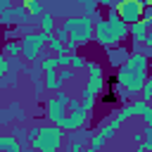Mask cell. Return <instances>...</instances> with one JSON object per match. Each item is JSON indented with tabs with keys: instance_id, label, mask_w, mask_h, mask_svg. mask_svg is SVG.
I'll use <instances>...</instances> for the list:
<instances>
[{
	"instance_id": "cell-20",
	"label": "cell",
	"mask_w": 152,
	"mask_h": 152,
	"mask_svg": "<svg viewBox=\"0 0 152 152\" xmlns=\"http://www.w3.org/2000/svg\"><path fill=\"white\" fill-rule=\"evenodd\" d=\"M10 133H12L21 145H26V142H28V131H26L21 124H12V126H10Z\"/></svg>"
},
{
	"instance_id": "cell-17",
	"label": "cell",
	"mask_w": 152,
	"mask_h": 152,
	"mask_svg": "<svg viewBox=\"0 0 152 152\" xmlns=\"http://www.w3.org/2000/svg\"><path fill=\"white\" fill-rule=\"evenodd\" d=\"M104 145H107V138L97 131V133H90V138H88V145H86V147H88L90 152H97V150H102Z\"/></svg>"
},
{
	"instance_id": "cell-11",
	"label": "cell",
	"mask_w": 152,
	"mask_h": 152,
	"mask_svg": "<svg viewBox=\"0 0 152 152\" xmlns=\"http://www.w3.org/2000/svg\"><path fill=\"white\" fill-rule=\"evenodd\" d=\"M128 52H131V50H128L124 43H116V45H109V48H104V57H107V64L116 69V66H119V64H121V62L128 57Z\"/></svg>"
},
{
	"instance_id": "cell-28",
	"label": "cell",
	"mask_w": 152,
	"mask_h": 152,
	"mask_svg": "<svg viewBox=\"0 0 152 152\" xmlns=\"http://www.w3.org/2000/svg\"><path fill=\"white\" fill-rule=\"evenodd\" d=\"M140 97H142V100H147V102L152 100V76H147V78H145V83H142V88H140Z\"/></svg>"
},
{
	"instance_id": "cell-12",
	"label": "cell",
	"mask_w": 152,
	"mask_h": 152,
	"mask_svg": "<svg viewBox=\"0 0 152 152\" xmlns=\"http://www.w3.org/2000/svg\"><path fill=\"white\" fill-rule=\"evenodd\" d=\"M147 28H150L147 19H138V21L128 24V40L142 43V40H145V36H147Z\"/></svg>"
},
{
	"instance_id": "cell-43",
	"label": "cell",
	"mask_w": 152,
	"mask_h": 152,
	"mask_svg": "<svg viewBox=\"0 0 152 152\" xmlns=\"http://www.w3.org/2000/svg\"><path fill=\"white\" fill-rule=\"evenodd\" d=\"M142 147H145V150H150V152H152V140H142Z\"/></svg>"
},
{
	"instance_id": "cell-32",
	"label": "cell",
	"mask_w": 152,
	"mask_h": 152,
	"mask_svg": "<svg viewBox=\"0 0 152 152\" xmlns=\"http://www.w3.org/2000/svg\"><path fill=\"white\" fill-rule=\"evenodd\" d=\"M52 36H55L57 40H62V43H64V40L69 38V31H66V28H62V26H55V31H52Z\"/></svg>"
},
{
	"instance_id": "cell-8",
	"label": "cell",
	"mask_w": 152,
	"mask_h": 152,
	"mask_svg": "<svg viewBox=\"0 0 152 152\" xmlns=\"http://www.w3.org/2000/svg\"><path fill=\"white\" fill-rule=\"evenodd\" d=\"M93 26H95V17H86V14H81V17H78V24L71 28L69 36L83 48V45L93 43Z\"/></svg>"
},
{
	"instance_id": "cell-2",
	"label": "cell",
	"mask_w": 152,
	"mask_h": 152,
	"mask_svg": "<svg viewBox=\"0 0 152 152\" xmlns=\"http://www.w3.org/2000/svg\"><path fill=\"white\" fill-rule=\"evenodd\" d=\"M83 71H86L88 76H86V83H83V88H81L78 100H81V104L93 114V109H95V104H97V100H100V95H102V90H104L107 76H104L102 62H97V59H88Z\"/></svg>"
},
{
	"instance_id": "cell-5",
	"label": "cell",
	"mask_w": 152,
	"mask_h": 152,
	"mask_svg": "<svg viewBox=\"0 0 152 152\" xmlns=\"http://www.w3.org/2000/svg\"><path fill=\"white\" fill-rule=\"evenodd\" d=\"M88 121H90V112L81 104L78 97H69V109H66V116L62 121V128L66 133H74L78 128H86Z\"/></svg>"
},
{
	"instance_id": "cell-34",
	"label": "cell",
	"mask_w": 152,
	"mask_h": 152,
	"mask_svg": "<svg viewBox=\"0 0 152 152\" xmlns=\"http://www.w3.org/2000/svg\"><path fill=\"white\" fill-rule=\"evenodd\" d=\"M43 93H45V86H43V81L33 83V97H36V100H40V97H43Z\"/></svg>"
},
{
	"instance_id": "cell-22",
	"label": "cell",
	"mask_w": 152,
	"mask_h": 152,
	"mask_svg": "<svg viewBox=\"0 0 152 152\" xmlns=\"http://www.w3.org/2000/svg\"><path fill=\"white\" fill-rule=\"evenodd\" d=\"M86 62H88V59H86L81 52H74V55H71V62H69V66H71V69L78 74V71H83V69H86Z\"/></svg>"
},
{
	"instance_id": "cell-14",
	"label": "cell",
	"mask_w": 152,
	"mask_h": 152,
	"mask_svg": "<svg viewBox=\"0 0 152 152\" xmlns=\"http://www.w3.org/2000/svg\"><path fill=\"white\" fill-rule=\"evenodd\" d=\"M36 21H38V31H43V33H48V36H50V33L55 31V26H57L55 14H52V12H45V10L40 12V17H38Z\"/></svg>"
},
{
	"instance_id": "cell-7",
	"label": "cell",
	"mask_w": 152,
	"mask_h": 152,
	"mask_svg": "<svg viewBox=\"0 0 152 152\" xmlns=\"http://www.w3.org/2000/svg\"><path fill=\"white\" fill-rule=\"evenodd\" d=\"M114 10H116V14H119L126 24H133V21L142 19L145 2H142V0H116Z\"/></svg>"
},
{
	"instance_id": "cell-24",
	"label": "cell",
	"mask_w": 152,
	"mask_h": 152,
	"mask_svg": "<svg viewBox=\"0 0 152 152\" xmlns=\"http://www.w3.org/2000/svg\"><path fill=\"white\" fill-rule=\"evenodd\" d=\"M10 112H12V119H14L17 124H24V121H26V112H24V107H21V104L12 102V104H10Z\"/></svg>"
},
{
	"instance_id": "cell-18",
	"label": "cell",
	"mask_w": 152,
	"mask_h": 152,
	"mask_svg": "<svg viewBox=\"0 0 152 152\" xmlns=\"http://www.w3.org/2000/svg\"><path fill=\"white\" fill-rule=\"evenodd\" d=\"M21 5L26 7V12H28V17L36 21L38 17H40V12H43V2L40 0H21Z\"/></svg>"
},
{
	"instance_id": "cell-23",
	"label": "cell",
	"mask_w": 152,
	"mask_h": 152,
	"mask_svg": "<svg viewBox=\"0 0 152 152\" xmlns=\"http://www.w3.org/2000/svg\"><path fill=\"white\" fill-rule=\"evenodd\" d=\"M12 14H14L17 24H21V21H31V17H28V12H26L24 5H12Z\"/></svg>"
},
{
	"instance_id": "cell-21",
	"label": "cell",
	"mask_w": 152,
	"mask_h": 152,
	"mask_svg": "<svg viewBox=\"0 0 152 152\" xmlns=\"http://www.w3.org/2000/svg\"><path fill=\"white\" fill-rule=\"evenodd\" d=\"M48 52H52V55H62V52H66V48H64L62 40H57V38L50 33V36H48Z\"/></svg>"
},
{
	"instance_id": "cell-42",
	"label": "cell",
	"mask_w": 152,
	"mask_h": 152,
	"mask_svg": "<svg viewBox=\"0 0 152 152\" xmlns=\"http://www.w3.org/2000/svg\"><path fill=\"white\" fill-rule=\"evenodd\" d=\"M142 140H145V135H142V133H133V142H135V145H138V142H142Z\"/></svg>"
},
{
	"instance_id": "cell-39",
	"label": "cell",
	"mask_w": 152,
	"mask_h": 152,
	"mask_svg": "<svg viewBox=\"0 0 152 152\" xmlns=\"http://www.w3.org/2000/svg\"><path fill=\"white\" fill-rule=\"evenodd\" d=\"M97 5L107 10V7H114V5H116V0H97Z\"/></svg>"
},
{
	"instance_id": "cell-6",
	"label": "cell",
	"mask_w": 152,
	"mask_h": 152,
	"mask_svg": "<svg viewBox=\"0 0 152 152\" xmlns=\"http://www.w3.org/2000/svg\"><path fill=\"white\" fill-rule=\"evenodd\" d=\"M69 97H71V95H66V93L59 88V90H55L52 97L45 100V119H48L50 124H59V126H62V121H64V116H66V109H69Z\"/></svg>"
},
{
	"instance_id": "cell-15",
	"label": "cell",
	"mask_w": 152,
	"mask_h": 152,
	"mask_svg": "<svg viewBox=\"0 0 152 152\" xmlns=\"http://www.w3.org/2000/svg\"><path fill=\"white\" fill-rule=\"evenodd\" d=\"M0 150H7V152H19V150H21V142H19L12 133H2V135H0Z\"/></svg>"
},
{
	"instance_id": "cell-46",
	"label": "cell",
	"mask_w": 152,
	"mask_h": 152,
	"mask_svg": "<svg viewBox=\"0 0 152 152\" xmlns=\"http://www.w3.org/2000/svg\"><path fill=\"white\" fill-rule=\"evenodd\" d=\"M150 62H152V57H150Z\"/></svg>"
},
{
	"instance_id": "cell-45",
	"label": "cell",
	"mask_w": 152,
	"mask_h": 152,
	"mask_svg": "<svg viewBox=\"0 0 152 152\" xmlns=\"http://www.w3.org/2000/svg\"><path fill=\"white\" fill-rule=\"evenodd\" d=\"M150 107H152V100H150Z\"/></svg>"
},
{
	"instance_id": "cell-10",
	"label": "cell",
	"mask_w": 152,
	"mask_h": 152,
	"mask_svg": "<svg viewBox=\"0 0 152 152\" xmlns=\"http://www.w3.org/2000/svg\"><path fill=\"white\" fill-rule=\"evenodd\" d=\"M93 40L100 45V48H109V45H116L114 43V36L109 31V24L104 17H95V26H93Z\"/></svg>"
},
{
	"instance_id": "cell-29",
	"label": "cell",
	"mask_w": 152,
	"mask_h": 152,
	"mask_svg": "<svg viewBox=\"0 0 152 152\" xmlns=\"http://www.w3.org/2000/svg\"><path fill=\"white\" fill-rule=\"evenodd\" d=\"M17 28H19V36H24V33L36 31V24H33V19H31V21H21V24H17Z\"/></svg>"
},
{
	"instance_id": "cell-33",
	"label": "cell",
	"mask_w": 152,
	"mask_h": 152,
	"mask_svg": "<svg viewBox=\"0 0 152 152\" xmlns=\"http://www.w3.org/2000/svg\"><path fill=\"white\" fill-rule=\"evenodd\" d=\"M69 62H71V55H69V52L57 55V69H59V66H69Z\"/></svg>"
},
{
	"instance_id": "cell-1",
	"label": "cell",
	"mask_w": 152,
	"mask_h": 152,
	"mask_svg": "<svg viewBox=\"0 0 152 152\" xmlns=\"http://www.w3.org/2000/svg\"><path fill=\"white\" fill-rule=\"evenodd\" d=\"M147 76H150V57L142 52H128V57L116 66L114 81L131 97H135V95H140V88Z\"/></svg>"
},
{
	"instance_id": "cell-4",
	"label": "cell",
	"mask_w": 152,
	"mask_h": 152,
	"mask_svg": "<svg viewBox=\"0 0 152 152\" xmlns=\"http://www.w3.org/2000/svg\"><path fill=\"white\" fill-rule=\"evenodd\" d=\"M19 48H21V57L28 64H33L48 50V33H43L38 28L31 31V33H24V36H19Z\"/></svg>"
},
{
	"instance_id": "cell-26",
	"label": "cell",
	"mask_w": 152,
	"mask_h": 152,
	"mask_svg": "<svg viewBox=\"0 0 152 152\" xmlns=\"http://www.w3.org/2000/svg\"><path fill=\"white\" fill-rule=\"evenodd\" d=\"M14 69V64H12V59L5 55V52H0V78L7 74V71H12Z\"/></svg>"
},
{
	"instance_id": "cell-3",
	"label": "cell",
	"mask_w": 152,
	"mask_h": 152,
	"mask_svg": "<svg viewBox=\"0 0 152 152\" xmlns=\"http://www.w3.org/2000/svg\"><path fill=\"white\" fill-rule=\"evenodd\" d=\"M66 131L59 124H36L28 128V145L38 152H57L64 145Z\"/></svg>"
},
{
	"instance_id": "cell-38",
	"label": "cell",
	"mask_w": 152,
	"mask_h": 152,
	"mask_svg": "<svg viewBox=\"0 0 152 152\" xmlns=\"http://www.w3.org/2000/svg\"><path fill=\"white\" fill-rule=\"evenodd\" d=\"M83 147H86V142H71V145H69V150H71V152H81Z\"/></svg>"
},
{
	"instance_id": "cell-31",
	"label": "cell",
	"mask_w": 152,
	"mask_h": 152,
	"mask_svg": "<svg viewBox=\"0 0 152 152\" xmlns=\"http://www.w3.org/2000/svg\"><path fill=\"white\" fill-rule=\"evenodd\" d=\"M64 48H66V52H69V55H74V52H78V50H81V45H78V43L71 38V36L64 40Z\"/></svg>"
},
{
	"instance_id": "cell-41",
	"label": "cell",
	"mask_w": 152,
	"mask_h": 152,
	"mask_svg": "<svg viewBox=\"0 0 152 152\" xmlns=\"http://www.w3.org/2000/svg\"><path fill=\"white\" fill-rule=\"evenodd\" d=\"M12 5H14L12 0H0V12H2V10H10Z\"/></svg>"
},
{
	"instance_id": "cell-19",
	"label": "cell",
	"mask_w": 152,
	"mask_h": 152,
	"mask_svg": "<svg viewBox=\"0 0 152 152\" xmlns=\"http://www.w3.org/2000/svg\"><path fill=\"white\" fill-rule=\"evenodd\" d=\"M78 5L83 7V14H86V17H97V14H100L97 0H78Z\"/></svg>"
},
{
	"instance_id": "cell-13",
	"label": "cell",
	"mask_w": 152,
	"mask_h": 152,
	"mask_svg": "<svg viewBox=\"0 0 152 152\" xmlns=\"http://www.w3.org/2000/svg\"><path fill=\"white\" fill-rule=\"evenodd\" d=\"M43 86H45V90L48 93H55V90H59L64 83H62V78H59V74H57V69H50V71H43Z\"/></svg>"
},
{
	"instance_id": "cell-30",
	"label": "cell",
	"mask_w": 152,
	"mask_h": 152,
	"mask_svg": "<svg viewBox=\"0 0 152 152\" xmlns=\"http://www.w3.org/2000/svg\"><path fill=\"white\" fill-rule=\"evenodd\" d=\"M12 112H10V107L7 109H0V126H12Z\"/></svg>"
},
{
	"instance_id": "cell-35",
	"label": "cell",
	"mask_w": 152,
	"mask_h": 152,
	"mask_svg": "<svg viewBox=\"0 0 152 152\" xmlns=\"http://www.w3.org/2000/svg\"><path fill=\"white\" fill-rule=\"evenodd\" d=\"M140 119H142V124H152V107H147V109L140 114Z\"/></svg>"
},
{
	"instance_id": "cell-16",
	"label": "cell",
	"mask_w": 152,
	"mask_h": 152,
	"mask_svg": "<svg viewBox=\"0 0 152 152\" xmlns=\"http://www.w3.org/2000/svg\"><path fill=\"white\" fill-rule=\"evenodd\" d=\"M0 52H5L10 59H17V57L21 55V48H19V38H10V40H5Z\"/></svg>"
},
{
	"instance_id": "cell-37",
	"label": "cell",
	"mask_w": 152,
	"mask_h": 152,
	"mask_svg": "<svg viewBox=\"0 0 152 152\" xmlns=\"http://www.w3.org/2000/svg\"><path fill=\"white\" fill-rule=\"evenodd\" d=\"M142 135H145V140H152V124H145V128H142Z\"/></svg>"
},
{
	"instance_id": "cell-9",
	"label": "cell",
	"mask_w": 152,
	"mask_h": 152,
	"mask_svg": "<svg viewBox=\"0 0 152 152\" xmlns=\"http://www.w3.org/2000/svg\"><path fill=\"white\" fill-rule=\"evenodd\" d=\"M104 19H107V24H109V31H112V36H114V43H124V40H128V24L116 14L114 7H107Z\"/></svg>"
},
{
	"instance_id": "cell-44",
	"label": "cell",
	"mask_w": 152,
	"mask_h": 152,
	"mask_svg": "<svg viewBox=\"0 0 152 152\" xmlns=\"http://www.w3.org/2000/svg\"><path fill=\"white\" fill-rule=\"evenodd\" d=\"M142 2H145V5H150V7H152V0H142Z\"/></svg>"
},
{
	"instance_id": "cell-36",
	"label": "cell",
	"mask_w": 152,
	"mask_h": 152,
	"mask_svg": "<svg viewBox=\"0 0 152 152\" xmlns=\"http://www.w3.org/2000/svg\"><path fill=\"white\" fill-rule=\"evenodd\" d=\"M5 40H10V38H19V28L14 26V28H10V31H5V36H2Z\"/></svg>"
},
{
	"instance_id": "cell-40",
	"label": "cell",
	"mask_w": 152,
	"mask_h": 152,
	"mask_svg": "<svg viewBox=\"0 0 152 152\" xmlns=\"http://www.w3.org/2000/svg\"><path fill=\"white\" fill-rule=\"evenodd\" d=\"M142 19H147V21L152 19V7H150V5H145V10H142Z\"/></svg>"
},
{
	"instance_id": "cell-27",
	"label": "cell",
	"mask_w": 152,
	"mask_h": 152,
	"mask_svg": "<svg viewBox=\"0 0 152 152\" xmlns=\"http://www.w3.org/2000/svg\"><path fill=\"white\" fill-rule=\"evenodd\" d=\"M57 74H59L62 83H69V81H74V76H76V71H74L71 66H59V69H57Z\"/></svg>"
},
{
	"instance_id": "cell-25",
	"label": "cell",
	"mask_w": 152,
	"mask_h": 152,
	"mask_svg": "<svg viewBox=\"0 0 152 152\" xmlns=\"http://www.w3.org/2000/svg\"><path fill=\"white\" fill-rule=\"evenodd\" d=\"M0 26H17V19H14V14H12V7L0 12Z\"/></svg>"
}]
</instances>
